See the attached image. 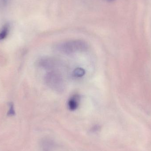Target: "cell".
Listing matches in <instances>:
<instances>
[{
    "label": "cell",
    "mask_w": 151,
    "mask_h": 151,
    "mask_svg": "<svg viewBox=\"0 0 151 151\" xmlns=\"http://www.w3.org/2000/svg\"><path fill=\"white\" fill-rule=\"evenodd\" d=\"M88 47V44L86 42L81 40L65 42L59 44L57 47L58 50L66 54L85 51Z\"/></svg>",
    "instance_id": "obj_1"
},
{
    "label": "cell",
    "mask_w": 151,
    "mask_h": 151,
    "mask_svg": "<svg viewBox=\"0 0 151 151\" xmlns=\"http://www.w3.org/2000/svg\"><path fill=\"white\" fill-rule=\"evenodd\" d=\"M46 84L50 88L58 92H61L65 88V83L62 75L57 72H49L45 77Z\"/></svg>",
    "instance_id": "obj_2"
},
{
    "label": "cell",
    "mask_w": 151,
    "mask_h": 151,
    "mask_svg": "<svg viewBox=\"0 0 151 151\" xmlns=\"http://www.w3.org/2000/svg\"><path fill=\"white\" fill-rule=\"evenodd\" d=\"M57 61L51 58H42L39 61L40 66L46 69H52L57 66Z\"/></svg>",
    "instance_id": "obj_3"
},
{
    "label": "cell",
    "mask_w": 151,
    "mask_h": 151,
    "mask_svg": "<svg viewBox=\"0 0 151 151\" xmlns=\"http://www.w3.org/2000/svg\"><path fill=\"white\" fill-rule=\"evenodd\" d=\"M80 97L78 94H75L71 97L68 103V106L71 111H75L79 105Z\"/></svg>",
    "instance_id": "obj_4"
},
{
    "label": "cell",
    "mask_w": 151,
    "mask_h": 151,
    "mask_svg": "<svg viewBox=\"0 0 151 151\" xmlns=\"http://www.w3.org/2000/svg\"><path fill=\"white\" fill-rule=\"evenodd\" d=\"M9 29V26L8 24L4 25L0 31V40H4L8 35Z\"/></svg>",
    "instance_id": "obj_5"
},
{
    "label": "cell",
    "mask_w": 151,
    "mask_h": 151,
    "mask_svg": "<svg viewBox=\"0 0 151 151\" xmlns=\"http://www.w3.org/2000/svg\"><path fill=\"white\" fill-rule=\"evenodd\" d=\"M85 74V71L82 68H76L73 72V76L76 77H80L83 76Z\"/></svg>",
    "instance_id": "obj_6"
},
{
    "label": "cell",
    "mask_w": 151,
    "mask_h": 151,
    "mask_svg": "<svg viewBox=\"0 0 151 151\" xmlns=\"http://www.w3.org/2000/svg\"><path fill=\"white\" fill-rule=\"evenodd\" d=\"M7 1H8V0H0V4L4 5V4L7 3Z\"/></svg>",
    "instance_id": "obj_7"
},
{
    "label": "cell",
    "mask_w": 151,
    "mask_h": 151,
    "mask_svg": "<svg viewBox=\"0 0 151 151\" xmlns=\"http://www.w3.org/2000/svg\"><path fill=\"white\" fill-rule=\"evenodd\" d=\"M105 1H106L108 2H111L112 1H114V0H105Z\"/></svg>",
    "instance_id": "obj_8"
}]
</instances>
